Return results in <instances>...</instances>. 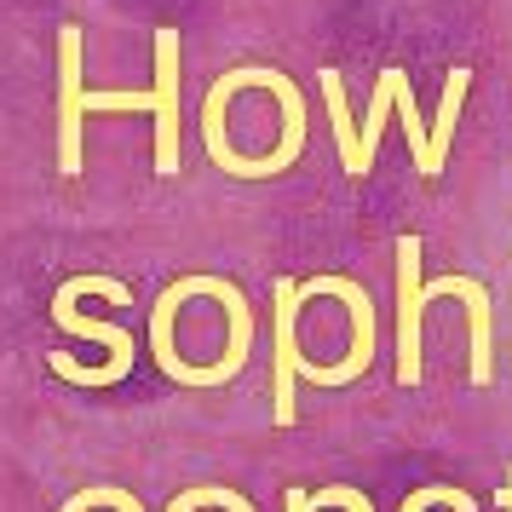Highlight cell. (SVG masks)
I'll return each instance as SVG.
<instances>
[{
  "instance_id": "obj_7",
  "label": "cell",
  "mask_w": 512,
  "mask_h": 512,
  "mask_svg": "<svg viewBox=\"0 0 512 512\" xmlns=\"http://www.w3.org/2000/svg\"><path fill=\"white\" fill-rule=\"evenodd\" d=\"M317 81H323V98H328V127H334V144H340V167L351 173V162H357V127H351L346 81H340V70H323Z\"/></svg>"
},
{
  "instance_id": "obj_1",
  "label": "cell",
  "mask_w": 512,
  "mask_h": 512,
  "mask_svg": "<svg viewBox=\"0 0 512 512\" xmlns=\"http://www.w3.org/2000/svg\"><path fill=\"white\" fill-rule=\"evenodd\" d=\"M81 294H104L110 305H127V300H133V288H127V282H116V277H70L58 294H52V323L70 328V334L98 340V346L110 351V363H104V369H81L70 351H47V369L58 374V380H70V386H116L121 374L133 369V328L81 317V311H75V305H81Z\"/></svg>"
},
{
  "instance_id": "obj_5",
  "label": "cell",
  "mask_w": 512,
  "mask_h": 512,
  "mask_svg": "<svg viewBox=\"0 0 512 512\" xmlns=\"http://www.w3.org/2000/svg\"><path fill=\"white\" fill-rule=\"evenodd\" d=\"M420 236L403 231L397 236V386H420L426 380V305H420Z\"/></svg>"
},
{
  "instance_id": "obj_6",
  "label": "cell",
  "mask_w": 512,
  "mask_h": 512,
  "mask_svg": "<svg viewBox=\"0 0 512 512\" xmlns=\"http://www.w3.org/2000/svg\"><path fill=\"white\" fill-rule=\"evenodd\" d=\"M397 81H403L397 64H386L380 81H374L369 116H363V127H357V162H351V179H369L374 173V150H380V139H386V121L397 116Z\"/></svg>"
},
{
  "instance_id": "obj_11",
  "label": "cell",
  "mask_w": 512,
  "mask_h": 512,
  "mask_svg": "<svg viewBox=\"0 0 512 512\" xmlns=\"http://www.w3.org/2000/svg\"><path fill=\"white\" fill-rule=\"evenodd\" d=\"M282 507H288V512H323L317 501H311V489H300V484H294L288 495H282Z\"/></svg>"
},
{
  "instance_id": "obj_12",
  "label": "cell",
  "mask_w": 512,
  "mask_h": 512,
  "mask_svg": "<svg viewBox=\"0 0 512 512\" xmlns=\"http://www.w3.org/2000/svg\"><path fill=\"white\" fill-rule=\"evenodd\" d=\"M495 507H507V512H512V472H507V489L495 495Z\"/></svg>"
},
{
  "instance_id": "obj_9",
  "label": "cell",
  "mask_w": 512,
  "mask_h": 512,
  "mask_svg": "<svg viewBox=\"0 0 512 512\" xmlns=\"http://www.w3.org/2000/svg\"><path fill=\"white\" fill-rule=\"evenodd\" d=\"M426 507L484 512V507H478V501H472V495H466V489H455V484H426V489H415V495H409V501H403V507H397V512H426Z\"/></svg>"
},
{
  "instance_id": "obj_4",
  "label": "cell",
  "mask_w": 512,
  "mask_h": 512,
  "mask_svg": "<svg viewBox=\"0 0 512 512\" xmlns=\"http://www.w3.org/2000/svg\"><path fill=\"white\" fill-rule=\"evenodd\" d=\"M87 75H81V29H58V173L81 179L87 173Z\"/></svg>"
},
{
  "instance_id": "obj_10",
  "label": "cell",
  "mask_w": 512,
  "mask_h": 512,
  "mask_svg": "<svg viewBox=\"0 0 512 512\" xmlns=\"http://www.w3.org/2000/svg\"><path fill=\"white\" fill-rule=\"evenodd\" d=\"M317 507H346V512H374V501L363 495L357 484H328V489H311Z\"/></svg>"
},
{
  "instance_id": "obj_2",
  "label": "cell",
  "mask_w": 512,
  "mask_h": 512,
  "mask_svg": "<svg viewBox=\"0 0 512 512\" xmlns=\"http://www.w3.org/2000/svg\"><path fill=\"white\" fill-rule=\"evenodd\" d=\"M156 116V173H179V29H156V87L150 93H93L87 87V116Z\"/></svg>"
},
{
  "instance_id": "obj_8",
  "label": "cell",
  "mask_w": 512,
  "mask_h": 512,
  "mask_svg": "<svg viewBox=\"0 0 512 512\" xmlns=\"http://www.w3.org/2000/svg\"><path fill=\"white\" fill-rule=\"evenodd\" d=\"M93 507H110V512H144V501L133 495V489H121V484H93V489H75L70 501L58 512H93Z\"/></svg>"
},
{
  "instance_id": "obj_3",
  "label": "cell",
  "mask_w": 512,
  "mask_h": 512,
  "mask_svg": "<svg viewBox=\"0 0 512 512\" xmlns=\"http://www.w3.org/2000/svg\"><path fill=\"white\" fill-rule=\"evenodd\" d=\"M311 300L305 282L294 277H271V426H294V380L305 374V357L300 351V305Z\"/></svg>"
}]
</instances>
